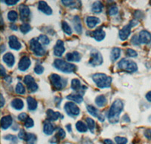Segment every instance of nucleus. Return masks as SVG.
Listing matches in <instances>:
<instances>
[{"label": "nucleus", "instance_id": "obj_22", "mask_svg": "<svg viewBox=\"0 0 151 144\" xmlns=\"http://www.w3.org/2000/svg\"><path fill=\"white\" fill-rule=\"evenodd\" d=\"M100 22H101V20L97 17L89 16V17H88L86 18V24H87V26L89 28H91H91H94Z\"/></svg>", "mask_w": 151, "mask_h": 144}, {"label": "nucleus", "instance_id": "obj_50", "mask_svg": "<svg viewBox=\"0 0 151 144\" xmlns=\"http://www.w3.org/2000/svg\"><path fill=\"white\" fill-rule=\"evenodd\" d=\"M4 2L8 5H14L18 2V1L17 0H12H12H6V1H4Z\"/></svg>", "mask_w": 151, "mask_h": 144}, {"label": "nucleus", "instance_id": "obj_10", "mask_svg": "<svg viewBox=\"0 0 151 144\" xmlns=\"http://www.w3.org/2000/svg\"><path fill=\"white\" fill-rule=\"evenodd\" d=\"M64 52H65V47H64V42L60 40H58L55 47H54V55L58 57H60L64 54Z\"/></svg>", "mask_w": 151, "mask_h": 144}, {"label": "nucleus", "instance_id": "obj_3", "mask_svg": "<svg viewBox=\"0 0 151 144\" xmlns=\"http://www.w3.org/2000/svg\"><path fill=\"white\" fill-rule=\"evenodd\" d=\"M54 67L64 73H72L76 70V66L75 65L68 63L63 59H59V58L55 60Z\"/></svg>", "mask_w": 151, "mask_h": 144}, {"label": "nucleus", "instance_id": "obj_15", "mask_svg": "<svg viewBox=\"0 0 151 144\" xmlns=\"http://www.w3.org/2000/svg\"><path fill=\"white\" fill-rule=\"evenodd\" d=\"M132 26L130 24H128V25L125 26L120 31H119V38H120L122 40H127L129 38V35L131 33V30H132Z\"/></svg>", "mask_w": 151, "mask_h": 144}, {"label": "nucleus", "instance_id": "obj_61", "mask_svg": "<svg viewBox=\"0 0 151 144\" xmlns=\"http://www.w3.org/2000/svg\"><path fill=\"white\" fill-rule=\"evenodd\" d=\"M2 47V51L1 52H4V45H2V47Z\"/></svg>", "mask_w": 151, "mask_h": 144}, {"label": "nucleus", "instance_id": "obj_6", "mask_svg": "<svg viewBox=\"0 0 151 144\" xmlns=\"http://www.w3.org/2000/svg\"><path fill=\"white\" fill-rule=\"evenodd\" d=\"M64 110L66 111L67 115L71 117L77 116L80 112V109H79V107L73 102H68V103H66L65 105H64Z\"/></svg>", "mask_w": 151, "mask_h": 144}, {"label": "nucleus", "instance_id": "obj_14", "mask_svg": "<svg viewBox=\"0 0 151 144\" xmlns=\"http://www.w3.org/2000/svg\"><path fill=\"white\" fill-rule=\"evenodd\" d=\"M19 12H20V15H21V18L22 21H25L29 17V15H30V11H29V7L27 5H24V4H21L19 6Z\"/></svg>", "mask_w": 151, "mask_h": 144}, {"label": "nucleus", "instance_id": "obj_40", "mask_svg": "<svg viewBox=\"0 0 151 144\" xmlns=\"http://www.w3.org/2000/svg\"><path fill=\"white\" fill-rule=\"evenodd\" d=\"M8 18L10 21L12 22H14L17 20V13L15 11H10V12L8 13Z\"/></svg>", "mask_w": 151, "mask_h": 144}, {"label": "nucleus", "instance_id": "obj_24", "mask_svg": "<svg viewBox=\"0 0 151 144\" xmlns=\"http://www.w3.org/2000/svg\"><path fill=\"white\" fill-rule=\"evenodd\" d=\"M11 105H12V108H14L16 110H21L24 106V102L22 101V100L18 99V98H16L12 100Z\"/></svg>", "mask_w": 151, "mask_h": 144}, {"label": "nucleus", "instance_id": "obj_5", "mask_svg": "<svg viewBox=\"0 0 151 144\" xmlns=\"http://www.w3.org/2000/svg\"><path fill=\"white\" fill-rule=\"evenodd\" d=\"M29 48L33 54L37 56H43L45 54V49L43 48L40 41L36 39H32L29 42Z\"/></svg>", "mask_w": 151, "mask_h": 144}, {"label": "nucleus", "instance_id": "obj_55", "mask_svg": "<svg viewBox=\"0 0 151 144\" xmlns=\"http://www.w3.org/2000/svg\"><path fill=\"white\" fill-rule=\"evenodd\" d=\"M104 144H113V142L111 140L106 139L104 140Z\"/></svg>", "mask_w": 151, "mask_h": 144}, {"label": "nucleus", "instance_id": "obj_42", "mask_svg": "<svg viewBox=\"0 0 151 144\" xmlns=\"http://www.w3.org/2000/svg\"><path fill=\"white\" fill-rule=\"evenodd\" d=\"M115 141L116 142L117 144H126L128 142V140L125 137H116Z\"/></svg>", "mask_w": 151, "mask_h": 144}, {"label": "nucleus", "instance_id": "obj_13", "mask_svg": "<svg viewBox=\"0 0 151 144\" xmlns=\"http://www.w3.org/2000/svg\"><path fill=\"white\" fill-rule=\"evenodd\" d=\"M140 43L144 44H148L151 42V34L147 31H141L138 35Z\"/></svg>", "mask_w": 151, "mask_h": 144}, {"label": "nucleus", "instance_id": "obj_38", "mask_svg": "<svg viewBox=\"0 0 151 144\" xmlns=\"http://www.w3.org/2000/svg\"><path fill=\"white\" fill-rule=\"evenodd\" d=\"M20 30H21V31L23 33L26 34L29 31H31V26L29 24H27V23H24L20 27Z\"/></svg>", "mask_w": 151, "mask_h": 144}, {"label": "nucleus", "instance_id": "obj_25", "mask_svg": "<svg viewBox=\"0 0 151 144\" xmlns=\"http://www.w3.org/2000/svg\"><path fill=\"white\" fill-rule=\"evenodd\" d=\"M46 114L47 117H48V121H57L60 116H61L59 112H54L53 110L52 109L47 110Z\"/></svg>", "mask_w": 151, "mask_h": 144}, {"label": "nucleus", "instance_id": "obj_54", "mask_svg": "<svg viewBox=\"0 0 151 144\" xmlns=\"http://www.w3.org/2000/svg\"><path fill=\"white\" fill-rule=\"evenodd\" d=\"M146 99L149 102H151V91L148 92V93L146 94Z\"/></svg>", "mask_w": 151, "mask_h": 144}, {"label": "nucleus", "instance_id": "obj_4", "mask_svg": "<svg viewBox=\"0 0 151 144\" xmlns=\"http://www.w3.org/2000/svg\"><path fill=\"white\" fill-rule=\"evenodd\" d=\"M118 68L124 71L133 73L137 71V65L134 62L127 58H122L118 63Z\"/></svg>", "mask_w": 151, "mask_h": 144}, {"label": "nucleus", "instance_id": "obj_17", "mask_svg": "<svg viewBox=\"0 0 151 144\" xmlns=\"http://www.w3.org/2000/svg\"><path fill=\"white\" fill-rule=\"evenodd\" d=\"M12 122H13V119L11 115H6V116L2 117L1 119V127L4 130H6L12 125Z\"/></svg>", "mask_w": 151, "mask_h": 144}, {"label": "nucleus", "instance_id": "obj_34", "mask_svg": "<svg viewBox=\"0 0 151 144\" xmlns=\"http://www.w3.org/2000/svg\"><path fill=\"white\" fill-rule=\"evenodd\" d=\"M25 140H26L27 144H35L36 140H37V137H36V136L35 134L27 133V135Z\"/></svg>", "mask_w": 151, "mask_h": 144}, {"label": "nucleus", "instance_id": "obj_23", "mask_svg": "<svg viewBox=\"0 0 151 144\" xmlns=\"http://www.w3.org/2000/svg\"><path fill=\"white\" fill-rule=\"evenodd\" d=\"M55 130V127H54L53 124H52L49 121H47L44 123V126H43V131L46 135H52L54 133Z\"/></svg>", "mask_w": 151, "mask_h": 144}, {"label": "nucleus", "instance_id": "obj_59", "mask_svg": "<svg viewBox=\"0 0 151 144\" xmlns=\"http://www.w3.org/2000/svg\"><path fill=\"white\" fill-rule=\"evenodd\" d=\"M66 127H67V130H68L69 132H71V131H72V130H71V125H70V124H67V125L66 126Z\"/></svg>", "mask_w": 151, "mask_h": 144}, {"label": "nucleus", "instance_id": "obj_53", "mask_svg": "<svg viewBox=\"0 0 151 144\" xmlns=\"http://www.w3.org/2000/svg\"><path fill=\"white\" fill-rule=\"evenodd\" d=\"M144 135L146 136L147 138L148 139H151V130H147L145 132H144Z\"/></svg>", "mask_w": 151, "mask_h": 144}, {"label": "nucleus", "instance_id": "obj_41", "mask_svg": "<svg viewBox=\"0 0 151 144\" xmlns=\"http://www.w3.org/2000/svg\"><path fill=\"white\" fill-rule=\"evenodd\" d=\"M24 125L27 128H30V127H33V125H34V121L31 118H29L28 117L27 120L25 121V123H24Z\"/></svg>", "mask_w": 151, "mask_h": 144}, {"label": "nucleus", "instance_id": "obj_51", "mask_svg": "<svg viewBox=\"0 0 151 144\" xmlns=\"http://www.w3.org/2000/svg\"><path fill=\"white\" fill-rule=\"evenodd\" d=\"M5 140H12V141H14L15 142L17 140V137L14 135H8L5 136Z\"/></svg>", "mask_w": 151, "mask_h": 144}, {"label": "nucleus", "instance_id": "obj_36", "mask_svg": "<svg viewBox=\"0 0 151 144\" xmlns=\"http://www.w3.org/2000/svg\"><path fill=\"white\" fill-rule=\"evenodd\" d=\"M86 122H87V126L91 130V132H94V130L95 128V122L91 118H86Z\"/></svg>", "mask_w": 151, "mask_h": 144}, {"label": "nucleus", "instance_id": "obj_12", "mask_svg": "<svg viewBox=\"0 0 151 144\" xmlns=\"http://www.w3.org/2000/svg\"><path fill=\"white\" fill-rule=\"evenodd\" d=\"M9 44L10 48L14 50H20L21 49V47H22L21 43L19 42L17 36H13V35L9 36Z\"/></svg>", "mask_w": 151, "mask_h": 144}, {"label": "nucleus", "instance_id": "obj_58", "mask_svg": "<svg viewBox=\"0 0 151 144\" xmlns=\"http://www.w3.org/2000/svg\"><path fill=\"white\" fill-rule=\"evenodd\" d=\"M5 81H7L8 83H11V82H12V77H9V76H7V77H5Z\"/></svg>", "mask_w": 151, "mask_h": 144}, {"label": "nucleus", "instance_id": "obj_32", "mask_svg": "<svg viewBox=\"0 0 151 144\" xmlns=\"http://www.w3.org/2000/svg\"><path fill=\"white\" fill-rule=\"evenodd\" d=\"M71 87L73 90H79L81 88H86V87L82 86L81 85V82L79 79H73L72 80V82H71Z\"/></svg>", "mask_w": 151, "mask_h": 144}, {"label": "nucleus", "instance_id": "obj_19", "mask_svg": "<svg viewBox=\"0 0 151 144\" xmlns=\"http://www.w3.org/2000/svg\"><path fill=\"white\" fill-rule=\"evenodd\" d=\"M91 34H92L93 37L94 38V40H97V41H101L105 37V32L103 31V29H101V28L93 31Z\"/></svg>", "mask_w": 151, "mask_h": 144}, {"label": "nucleus", "instance_id": "obj_7", "mask_svg": "<svg viewBox=\"0 0 151 144\" xmlns=\"http://www.w3.org/2000/svg\"><path fill=\"white\" fill-rule=\"evenodd\" d=\"M50 81L51 84L57 90H60L63 89L64 87V82L61 77L57 74H52L50 75Z\"/></svg>", "mask_w": 151, "mask_h": 144}, {"label": "nucleus", "instance_id": "obj_57", "mask_svg": "<svg viewBox=\"0 0 151 144\" xmlns=\"http://www.w3.org/2000/svg\"><path fill=\"white\" fill-rule=\"evenodd\" d=\"M0 96H1V107H3L4 103H5V100H4L3 96H2V95H1Z\"/></svg>", "mask_w": 151, "mask_h": 144}, {"label": "nucleus", "instance_id": "obj_60", "mask_svg": "<svg viewBox=\"0 0 151 144\" xmlns=\"http://www.w3.org/2000/svg\"><path fill=\"white\" fill-rule=\"evenodd\" d=\"M11 28L14 30V31H17V26L15 25H11Z\"/></svg>", "mask_w": 151, "mask_h": 144}, {"label": "nucleus", "instance_id": "obj_46", "mask_svg": "<svg viewBox=\"0 0 151 144\" xmlns=\"http://www.w3.org/2000/svg\"><path fill=\"white\" fill-rule=\"evenodd\" d=\"M27 135V133L24 131V130L21 129V131H20L18 134V137L21 140H26Z\"/></svg>", "mask_w": 151, "mask_h": 144}, {"label": "nucleus", "instance_id": "obj_28", "mask_svg": "<svg viewBox=\"0 0 151 144\" xmlns=\"http://www.w3.org/2000/svg\"><path fill=\"white\" fill-rule=\"evenodd\" d=\"M106 103H107L106 98L104 95H100V96H97V98L95 99V103H96L98 107L105 106Z\"/></svg>", "mask_w": 151, "mask_h": 144}, {"label": "nucleus", "instance_id": "obj_1", "mask_svg": "<svg viewBox=\"0 0 151 144\" xmlns=\"http://www.w3.org/2000/svg\"><path fill=\"white\" fill-rule=\"evenodd\" d=\"M122 109H123V103L120 100H116L113 102L107 114L109 121L112 124L117 123Z\"/></svg>", "mask_w": 151, "mask_h": 144}, {"label": "nucleus", "instance_id": "obj_56", "mask_svg": "<svg viewBox=\"0 0 151 144\" xmlns=\"http://www.w3.org/2000/svg\"><path fill=\"white\" fill-rule=\"evenodd\" d=\"M0 67H1V75H2V77H4V76L5 75V68H4V67L2 66V65H1Z\"/></svg>", "mask_w": 151, "mask_h": 144}, {"label": "nucleus", "instance_id": "obj_30", "mask_svg": "<svg viewBox=\"0 0 151 144\" xmlns=\"http://www.w3.org/2000/svg\"><path fill=\"white\" fill-rule=\"evenodd\" d=\"M103 10V5L101 2H95L92 5V7H91V11H92L95 14H98V13H101Z\"/></svg>", "mask_w": 151, "mask_h": 144}, {"label": "nucleus", "instance_id": "obj_18", "mask_svg": "<svg viewBox=\"0 0 151 144\" xmlns=\"http://www.w3.org/2000/svg\"><path fill=\"white\" fill-rule=\"evenodd\" d=\"M66 58L68 62H78L81 60V55L78 52H69L66 55Z\"/></svg>", "mask_w": 151, "mask_h": 144}, {"label": "nucleus", "instance_id": "obj_9", "mask_svg": "<svg viewBox=\"0 0 151 144\" xmlns=\"http://www.w3.org/2000/svg\"><path fill=\"white\" fill-rule=\"evenodd\" d=\"M24 84L27 87V89L29 92H35L38 89V85L36 84L34 78L30 75L25 76L24 79Z\"/></svg>", "mask_w": 151, "mask_h": 144}, {"label": "nucleus", "instance_id": "obj_43", "mask_svg": "<svg viewBox=\"0 0 151 144\" xmlns=\"http://www.w3.org/2000/svg\"><path fill=\"white\" fill-rule=\"evenodd\" d=\"M34 71L36 74H42L43 71H44V68L40 65H36V67L34 68Z\"/></svg>", "mask_w": 151, "mask_h": 144}, {"label": "nucleus", "instance_id": "obj_11", "mask_svg": "<svg viewBox=\"0 0 151 144\" xmlns=\"http://www.w3.org/2000/svg\"><path fill=\"white\" fill-rule=\"evenodd\" d=\"M31 65V61L29 57L24 56L21 58L18 63V69L21 71H25L29 68Z\"/></svg>", "mask_w": 151, "mask_h": 144}, {"label": "nucleus", "instance_id": "obj_47", "mask_svg": "<svg viewBox=\"0 0 151 144\" xmlns=\"http://www.w3.org/2000/svg\"><path fill=\"white\" fill-rule=\"evenodd\" d=\"M132 43H133L134 45H135V46H138V45L140 44V40H139V37H138V36H134L133 37H132Z\"/></svg>", "mask_w": 151, "mask_h": 144}, {"label": "nucleus", "instance_id": "obj_26", "mask_svg": "<svg viewBox=\"0 0 151 144\" xmlns=\"http://www.w3.org/2000/svg\"><path fill=\"white\" fill-rule=\"evenodd\" d=\"M27 101L28 108H29V110L33 111V110L36 109V108L38 106V103L34 98L31 97V96H28L27 99Z\"/></svg>", "mask_w": 151, "mask_h": 144}, {"label": "nucleus", "instance_id": "obj_2", "mask_svg": "<svg viewBox=\"0 0 151 144\" xmlns=\"http://www.w3.org/2000/svg\"><path fill=\"white\" fill-rule=\"evenodd\" d=\"M92 80L95 83L97 87L101 89L110 87L112 83L111 77L110 76L106 75L105 74H102V73L94 74L92 76Z\"/></svg>", "mask_w": 151, "mask_h": 144}, {"label": "nucleus", "instance_id": "obj_52", "mask_svg": "<svg viewBox=\"0 0 151 144\" xmlns=\"http://www.w3.org/2000/svg\"><path fill=\"white\" fill-rule=\"evenodd\" d=\"M61 2L64 4V5H67V6H70V5H74L73 1H64V0H62Z\"/></svg>", "mask_w": 151, "mask_h": 144}, {"label": "nucleus", "instance_id": "obj_21", "mask_svg": "<svg viewBox=\"0 0 151 144\" xmlns=\"http://www.w3.org/2000/svg\"><path fill=\"white\" fill-rule=\"evenodd\" d=\"M73 27L75 31H76L77 33L79 34H81L82 32H83V27H82V23H81L80 17L79 16H75L73 17Z\"/></svg>", "mask_w": 151, "mask_h": 144}, {"label": "nucleus", "instance_id": "obj_45", "mask_svg": "<svg viewBox=\"0 0 151 144\" xmlns=\"http://www.w3.org/2000/svg\"><path fill=\"white\" fill-rule=\"evenodd\" d=\"M117 13H118V8L116 6H115V5L110 7V9H109V15H115Z\"/></svg>", "mask_w": 151, "mask_h": 144}, {"label": "nucleus", "instance_id": "obj_49", "mask_svg": "<svg viewBox=\"0 0 151 144\" xmlns=\"http://www.w3.org/2000/svg\"><path fill=\"white\" fill-rule=\"evenodd\" d=\"M28 117L26 113H24V112H23V113H21L20 115H18V119L21 121H25L27 120V119Z\"/></svg>", "mask_w": 151, "mask_h": 144}, {"label": "nucleus", "instance_id": "obj_20", "mask_svg": "<svg viewBox=\"0 0 151 144\" xmlns=\"http://www.w3.org/2000/svg\"><path fill=\"white\" fill-rule=\"evenodd\" d=\"M3 61L9 67H12L14 65V62H15L14 56L11 52H8V53L5 54L3 55Z\"/></svg>", "mask_w": 151, "mask_h": 144}, {"label": "nucleus", "instance_id": "obj_29", "mask_svg": "<svg viewBox=\"0 0 151 144\" xmlns=\"http://www.w3.org/2000/svg\"><path fill=\"white\" fill-rule=\"evenodd\" d=\"M67 99L69 100H70V101L75 102L76 103H81L83 101V96H81V95L79 94H70L69 95V96H67Z\"/></svg>", "mask_w": 151, "mask_h": 144}, {"label": "nucleus", "instance_id": "obj_39", "mask_svg": "<svg viewBox=\"0 0 151 144\" xmlns=\"http://www.w3.org/2000/svg\"><path fill=\"white\" fill-rule=\"evenodd\" d=\"M38 40L40 41V43H41V44L42 45H48L50 43V40L49 39H48V37L47 36H45V35H40V36H39V38H38Z\"/></svg>", "mask_w": 151, "mask_h": 144}, {"label": "nucleus", "instance_id": "obj_8", "mask_svg": "<svg viewBox=\"0 0 151 144\" xmlns=\"http://www.w3.org/2000/svg\"><path fill=\"white\" fill-rule=\"evenodd\" d=\"M102 63H103V56L101 55V52L97 50H93L90 55V65H93V66H97V65H102Z\"/></svg>", "mask_w": 151, "mask_h": 144}, {"label": "nucleus", "instance_id": "obj_31", "mask_svg": "<svg viewBox=\"0 0 151 144\" xmlns=\"http://www.w3.org/2000/svg\"><path fill=\"white\" fill-rule=\"evenodd\" d=\"M76 130L81 133H86L87 132L88 130V126L86 125L84 122H83L82 121H79L76 123Z\"/></svg>", "mask_w": 151, "mask_h": 144}, {"label": "nucleus", "instance_id": "obj_48", "mask_svg": "<svg viewBox=\"0 0 151 144\" xmlns=\"http://www.w3.org/2000/svg\"><path fill=\"white\" fill-rule=\"evenodd\" d=\"M58 136L60 139H64L66 136L65 131H64V130L61 128L59 129L58 132Z\"/></svg>", "mask_w": 151, "mask_h": 144}, {"label": "nucleus", "instance_id": "obj_16", "mask_svg": "<svg viewBox=\"0 0 151 144\" xmlns=\"http://www.w3.org/2000/svg\"><path fill=\"white\" fill-rule=\"evenodd\" d=\"M38 9L40 12L45 13L47 15H51L52 14V9L48 6V4L44 1H40L39 2V5H38Z\"/></svg>", "mask_w": 151, "mask_h": 144}, {"label": "nucleus", "instance_id": "obj_44", "mask_svg": "<svg viewBox=\"0 0 151 144\" xmlns=\"http://www.w3.org/2000/svg\"><path fill=\"white\" fill-rule=\"evenodd\" d=\"M126 55L129 57H132V58H134V57H136L137 55V53L136 52V51L132 49H128L126 50Z\"/></svg>", "mask_w": 151, "mask_h": 144}, {"label": "nucleus", "instance_id": "obj_37", "mask_svg": "<svg viewBox=\"0 0 151 144\" xmlns=\"http://www.w3.org/2000/svg\"><path fill=\"white\" fill-rule=\"evenodd\" d=\"M15 92L17 94H24L26 93V90H25V88H24V85H23L21 83H18V84L16 85L15 87Z\"/></svg>", "mask_w": 151, "mask_h": 144}, {"label": "nucleus", "instance_id": "obj_33", "mask_svg": "<svg viewBox=\"0 0 151 144\" xmlns=\"http://www.w3.org/2000/svg\"><path fill=\"white\" fill-rule=\"evenodd\" d=\"M87 110L88 112H89L91 115H93L94 117H96L98 119L100 117V115H101V114L98 112V110L95 107L93 106V105H87Z\"/></svg>", "mask_w": 151, "mask_h": 144}, {"label": "nucleus", "instance_id": "obj_27", "mask_svg": "<svg viewBox=\"0 0 151 144\" xmlns=\"http://www.w3.org/2000/svg\"><path fill=\"white\" fill-rule=\"evenodd\" d=\"M121 55V49L119 48H117L115 47L113 48L111 51V53H110V58L113 62H115L118 59Z\"/></svg>", "mask_w": 151, "mask_h": 144}, {"label": "nucleus", "instance_id": "obj_35", "mask_svg": "<svg viewBox=\"0 0 151 144\" xmlns=\"http://www.w3.org/2000/svg\"><path fill=\"white\" fill-rule=\"evenodd\" d=\"M62 29H63V31H64V32L66 34L69 35V36L72 34V29H71L70 25L66 21L62 22Z\"/></svg>", "mask_w": 151, "mask_h": 144}]
</instances>
